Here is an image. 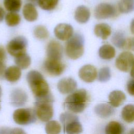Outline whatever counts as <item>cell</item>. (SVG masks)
I'll list each match as a JSON object with an SVG mask.
<instances>
[{"label": "cell", "instance_id": "obj_25", "mask_svg": "<svg viewBox=\"0 0 134 134\" xmlns=\"http://www.w3.org/2000/svg\"><path fill=\"white\" fill-rule=\"evenodd\" d=\"M15 62L17 66L21 69L28 68L31 63V59L26 53L15 57Z\"/></svg>", "mask_w": 134, "mask_h": 134}, {"label": "cell", "instance_id": "obj_21", "mask_svg": "<svg viewBox=\"0 0 134 134\" xmlns=\"http://www.w3.org/2000/svg\"><path fill=\"white\" fill-rule=\"evenodd\" d=\"M21 72L20 69L17 66H11L6 69L4 77L10 82H15L20 77Z\"/></svg>", "mask_w": 134, "mask_h": 134}, {"label": "cell", "instance_id": "obj_37", "mask_svg": "<svg viewBox=\"0 0 134 134\" xmlns=\"http://www.w3.org/2000/svg\"><path fill=\"white\" fill-rule=\"evenodd\" d=\"M6 59V53L3 47L0 46V62H4Z\"/></svg>", "mask_w": 134, "mask_h": 134}, {"label": "cell", "instance_id": "obj_4", "mask_svg": "<svg viewBox=\"0 0 134 134\" xmlns=\"http://www.w3.org/2000/svg\"><path fill=\"white\" fill-rule=\"evenodd\" d=\"M60 120L65 133L76 134L82 132V125L78 117L74 113L70 111L62 113L60 116Z\"/></svg>", "mask_w": 134, "mask_h": 134}, {"label": "cell", "instance_id": "obj_7", "mask_svg": "<svg viewBox=\"0 0 134 134\" xmlns=\"http://www.w3.org/2000/svg\"><path fill=\"white\" fill-rule=\"evenodd\" d=\"M28 41L22 36H17L12 39L7 44V50L13 57H17L26 53Z\"/></svg>", "mask_w": 134, "mask_h": 134}, {"label": "cell", "instance_id": "obj_30", "mask_svg": "<svg viewBox=\"0 0 134 134\" xmlns=\"http://www.w3.org/2000/svg\"><path fill=\"white\" fill-rule=\"evenodd\" d=\"M119 11L124 14L131 12L134 9L133 0H120L118 4Z\"/></svg>", "mask_w": 134, "mask_h": 134}, {"label": "cell", "instance_id": "obj_42", "mask_svg": "<svg viewBox=\"0 0 134 134\" xmlns=\"http://www.w3.org/2000/svg\"><path fill=\"white\" fill-rule=\"evenodd\" d=\"M29 1H33V0H29Z\"/></svg>", "mask_w": 134, "mask_h": 134}, {"label": "cell", "instance_id": "obj_27", "mask_svg": "<svg viewBox=\"0 0 134 134\" xmlns=\"http://www.w3.org/2000/svg\"><path fill=\"white\" fill-rule=\"evenodd\" d=\"M61 130V126L56 120H49L45 126V131L48 134H58Z\"/></svg>", "mask_w": 134, "mask_h": 134}, {"label": "cell", "instance_id": "obj_36", "mask_svg": "<svg viewBox=\"0 0 134 134\" xmlns=\"http://www.w3.org/2000/svg\"><path fill=\"white\" fill-rule=\"evenodd\" d=\"M6 70V65L3 62H0V80L4 78L5 71Z\"/></svg>", "mask_w": 134, "mask_h": 134}, {"label": "cell", "instance_id": "obj_26", "mask_svg": "<svg viewBox=\"0 0 134 134\" xmlns=\"http://www.w3.org/2000/svg\"><path fill=\"white\" fill-rule=\"evenodd\" d=\"M22 2L21 0H4L5 8L10 12H18L19 11Z\"/></svg>", "mask_w": 134, "mask_h": 134}, {"label": "cell", "instance_id": "obj_17", "mask_svg": "<svg viewBox=\"0 0 134 134\" xmlns=\"http://www.w3.org/2000/svg\"><path fill=\"white\" fill-rule=\"evenodd\" d=\"M91 13L89 8L84 5H80L77 7L74 13L75 20L80 24H84L87 22L90 18Z\"/></svg>", "mask_w": 134, "mask_h": 134}, {"label": "cell", "instance_id": "obj_5", "mask_svg": "<svg viewBox=\"0 0 134 134\" xmlns=\"http://www.w3.org/2000/svg\"><path fill=\"white\" fill-rule=\"evenodd\" d=\"M53 102V99H50L36 100L34 110L37 117L41 121L43 122L48 121L53 117L52 104Z\"/></svg>", "mask_w": 134, "mask_h": 134}, {"label": "cell", "instance_id": "obj_16", "mask_svg": "<svg viewBox=\"0 0 134 134\" xmlns=\"http://www.w3.org/2000/svg\"><path fill=\"white\" fill-rule=\"evenodd\" d=\"M96 114L100 118H106L113 115L115 109L113 106L108 103H101L97 104L94 108Z\"/></svg>", "mask_w": 134, "mask_h": 134}, {"label": "cell", "instance_id": "obj_20", "mask_svg": "<svg viewBox=\"0 0 134 134\" xmlns=\"http://www.w3.org/2000/svg\"><path fill=\"white\" fill-rule=\"evenodd\" d=\"M94 31L97 37L105 40L110 35L111 30L110 26L107 24L99 23L95 26Z\"/></svg>", "mask_w": 134, "mask_h": 134}, {"label": "cell", "instance_id": "obj_23", "mask_svg": "<svg viewBox=\"0 0 134 134\" xmlns=\"http://www.w3.org/2000/svg\"><path fill=\"white\" fill-rule=\"evenodd\" d=\"M124 130L123 125L116 121H110L105 127V132L107 134H121Z\"/></svg>", "mask_w": 134, "mask_h": 134}, {"label": "cell", "instance_id": "obj_22", "mask_svg": "<svg viewBox=\"0 0 134 134\" xmlns=\"http://www.w3.org/2000/svg\"><path fill=\"white\" fill-rule=\"evenodd\" d=\"M100 58L104 60H110L113 59L116 54L115 48L110 44H106L102 46L98 50Z\"/></svg>", "mask_w": 134, "mask_h": 134}, {"label": "cell", "instance_id": "obj_8", "mask_svg": "<svg viewBox=\"0 0 134 134\" xmlns=\"http://www.w3.org/2000/svg\"><path fill=\"white\" fill-rule=\"evenodd\" d=\"M116 67L121 71L127 72L130 71L133 65V55L129 51L121 53L116 59Z\"/></svg>", "mask_w": 134, "mask_h": 134}, {"label": "cell", "instance_id": "obj_34", "mask_svg": "<svg viewBox=\"0 0 134 134\" xmlns=\"http://www.w3.org/2000/svg\"><path fill=\"white\" fill-rule=\"evenodd\" d=\"M126 49H128L129 50H133V38H129L126 39V43L124 47Z\"/></svg>", "mask_w": 134, "mask_h": 134}, {"label": "cell", "instance_id": "obj_1", "mask_svg": "<svg viewBox=\"0 0 134 134\" xmlns=\"http://www.w3.org/2000/svg\"><path fill=\"white\" fill-rule=\"evenodd\" d=\"M89 101L87 92L81 88L72 92L65 98L63 106L69 111L73 113H80L87 107Z\"/></svg>", "mask_w": 134, "mask_h": 134}, {"label": "cell", "instance_id": "obj_32", "mask_svg": "<svg viewBox=\"0 0 134 134\" xmlns=\"http://www.w3.org/2000/svg\"><path fill=\"white\" fill-rule=\"evenodd\" d=\"M59 0H38L39 7L45 10H51L58 5Z\"/></svg>", "mask_w": 134, "mask_h": 134}, {"label": "cell", "instance_id": "obj_19", "mask_svg": "<svg viewBox=\"0 0 134 134\" xmlns=\"http://www.w3.org/2000/svg\"><path fill=\"white\" fill-rule=\"evenodd\" d=\"M23 14L25 19L30 22L37 20L38 17V12L35 6L31 3H27L24 6Z\"/></svg>", "mask_w": 134, "mask_h": 134}, {"label": "cell", "instance_id": "obj_38", "mask_svg": "<svg viewBox=\"0 0 134 134\" xmlns=\"http://www.w3.org/2000/svg\"><path fill=\"white\" fill-rule=\"evenodd\" d=\"M5 12L3 8L0 6V22L3 21L4 19V18L5 17Z\"/></svg>", "mask_w": 134, "mask_h": 134}, {"label": "cell", "instance_id": "obj_9", "mask_svg": "<svg viewBox=\"0 0 134 134\" xmlns=\"http://www.w3.org/2000/svg\"><path fill=\"white\" fill-rule=\"evenodd\" d=\"M116 13L115 7L110 4L101 3L95 8L94 16L97 19H105L113 17Z\"/></svg>", "mask_w": 134, "mask_h": 134}, {"label": "cell", "instance_id": "obj_35", "mask_svg": "<svg viewBox=\"0 0 134 134\" xmlns=\"http://www.w3.org/2000/svg\"><path fill=\"white\" fill-rule=\"evenodd\" d=\"M133 79H130L127 83V91L128 93L132 96L134 94V90H133Z\"/></svg>", "mask_w": 134, "mask_h": 134}, {"label": "cell", "instance_id": "obj_3", "mask_svg": "<svg viewBox=\"0 0 134 134\" xmlns=\"http://www.w3.org/2000/svg\"><path fill=\"white\" fill-rule=\"evenodd\" d=\"M67 40L65 43V53L68 57L73 60L80 58L84 51V39L83 35L76 33L73 34Z\"/></svg>", "mask_w": 134, "mask_h": 134}, {"label": "cell", "instance_id": "obj_13", "mask_svg": "<svg viewBox=\"0 0 134 134\" xmlns=\"http://www.w3.org/2000/svg\"><path fill=\"white\" fill-rule=\"evenodd\" d=\"M97 74L96 69L91 64H86L83 66L79 71L80 78L87 83L93 82L96 79Z\"/></svg>", "mask_w": 134, "mask_h": 134}, {"label": "cell", "instance_id": "obj_11", "mask_svg": "<svg viewBox=\"0 0 134 134\" xmlns=\"http://www.w3.org/2000/svg\"><path fill=\"white\" fill-rule=\"evenodd\" d=\"M63 47L58 41L52 40L48 44L46 49L48 59L61 60L63 55Z\"/></svg>", "mask_w": 134, "mask_h": 134}, {"label": "cell", "instance_id": "obj_12", "mask_svg": "<svg viewBox=\"0 0 134 134\" xmlns=\"http://www.w3.org/2000/svg\"><path fill=\"white\" fill-rule=\"evenodd\" d=\"M54 33L58 39L62 41H65L73 35V28L70 24L60 23L54 28Z\"/></svg>", "mask_w": 134, "mask_h": 134}, {"label": "cell", "instance_id": "obj_14", "mask_svg": "<svg viewBox=\"0 0 134 134\" xmlns=\"http://www.w3.org/2000/svg\"><path fill=\"white\" fill-rule=\"evenodd\" d=\"M76 82L71 77L63 78L59 81L57 84L58 91L63 94L71 93L76 90Z\"/></svg>", "mask_w": 134, "mask_h": 134}, {"label": "cell", "instance_id": "obj_10", "mask_svg": "<svg viewBox=\"0 0 134 134\" xmlns=\"http://www.w3.org/2000/svg\"><path fill=\"white\" fill-rule=\"evenodd\" d=\"M43 68L50 75L58 76L63 73L65 66L60 60L48 58L43 63Z\"/></svg>", "mask_w": 134, "mask_h": 134}, {"label": "cell", "instance_id": "obj_18", "mask_svg": "<svg viewBox=\"0 0 134 134\" xmlns=\"http://www.w3.org/2000/svg\"><path fill=\"white\" fill-rule=\"evenodd\" d=\"M126 96L125 93L120 90L112 91L109 95V104L115 107L120 106L126 100Z\"/></svg>", "mask_w": 134, "mask_h": 134}, {"label": "cell", "instance_id": "obj_31", "mask_svg": "<svg viewBox=\"0 0 134 134\" xmlns=\"http://www.w3.org/2000/svg\"><path fill=\"white\" fill-rule=\"evenodd\" d=\"M35 36L40 40H43L48 38L49 33L48 29L42 25H38L36 26L34 30Z\"/></svg>", "mask_w": 134, "mask_h": 134}, {"label": "cell", "instance_id": "obj_41", "mask_svg": "<svg viewBox=\"0 0 134 134\" xmlns=\"http://www.w3.org/2000/svg\"><path fill=\"white\" fill-rule=\"evenodd\" d=\"M1 102V101H0ZM0 109H1V105H0Z\"/></svg>", "mask_w": 134, "mask_h": 134}, {"label": "cell", "instance_id": "obj_29", "mask_svg": "<svg viewBox=\"0 0 134 134\" xmlns=\"http://www.w3.org/2000/svg\"><path fill=\"white\" fill-rule=\"evenodd\" d=\"M20 16L16 12H9L5 16L6 23L10 27H14L18 25L20 23Z\"/></svg>", "mask_w": 134, "mask_h": 134}, {"label": "cell", "instance_id": "obj_39", "mask_svg": "<svg viewBox=\"0 0 134 134\" xmlns=\"http://www.w3.org/2000/svg\"><path fill=\"white\" fill-rule=\"evenodd\" d=\"M131 30L132 32H133V20H132L131 24Z\"/></svg>", "mask_w": 134, "mask_h": 134}, {"label": "cell", "instance_id": "obj_28", "mask_svg": "<svg viewBox=\"0 0 134 134\" xmlns=\"http://www.w3.org/2000/svg\"><path fill=\"white\" fill-rule=\"evenodd\" d=\"M126 39L124 34L120 31H116L114 34L111 38L113 43L119 48H124L126 43Z\"/></svg>", "mask_w": 134, "mask_h": 134}, {"label": "cell", "instance_id": "obj_33", "mask_svg": "<svg viewBox=\"0 0 134 134\" xmlns=\"http://www.w3.org/2000/svg\"><path fill=\"white\" fill-rule=\"evenodd\" d=\"M111 77V73L109 68L106 66L101 68L98 72V80L101 82H106L109 80Z\"/></svg>", "mask_w": 134, "mask_h": 134}, {"label": "cell", "instance_id": "obj_24", "mask_svg": "<svg viewBox=\"0 0 134 134\" xmlns=\"http://www.w3.org/2000/svg\"><path fill=\"white\" fill-rule=\"evenodd\" d=\"M121 117L124 121L131 123L134 120V106L132 104L125 106L121 111Z\"/></svg>", "mask_w": 134, "mask_h": 134}, {"label": "cell", "instance_id": "obj_15", "mask_svg": "<svg viewBox=\"0 0 134 134\" xmlns=\"http://www.w3.org/2000/svg\"><path fill=\"white\" fill-rule=\"evenodd\" d=\"M27 99V94L21 89H14L10 94V103L14 106H22L26 104Z\"/></svg>", "mask_w": 134, "mask_h": 134}, {"label": "cell", "instance_id": "obj_2", "mask_svg": "<svg viewBox=\"0 0 134 134\" xmlns=\"http://www.w3.org/2000/svg\"><path fill=\"white\" fill-rule=\"evenodd\" d=\"M26 79L35 98L44 96L50 93L48 83L39 72L36 70L29 71Z\"/></svg>", "mask_w": 134, "mask_h": 134}, {"label": "cell", "instance_id": "obj_6", "mask_svg": "<svg viewBox=\"0 0 134 134\" xmlns=\"http://www.w3.org/2000/svg\"><path fill=\"white\" fill-rule=\"evenodd\" d=\"M14 121L20 125H27L34 123L37 120V116L34 109L19 108L13 113Z\"/></svg>", "mask_w": 134, "mask_h": 134}, {"label": "cell", "instance_id": "obj_40", "mask_svg": "<svg viewBox=\"0 0 134 134\" xmlns=\"http://www.w3.org/2000/svg\"><path fill=\"white\" fill-rule=\"evenodd\" d=\"M1 95H2V88H1V87L0 86V97H1Z\"/></svg>", "mask_w": 134, "mask_h": 134}]
</instances>
